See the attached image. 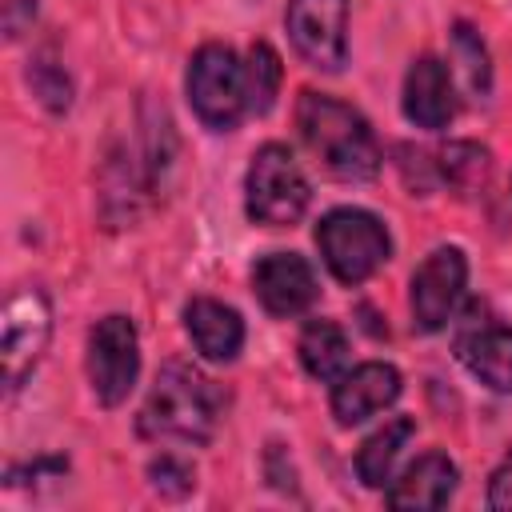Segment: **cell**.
Returning <instances> with one entry per match:
<instances>
[{
	"mask_svg": "<svg viewBox=\"0 0 512 512\" xmlns=\"http://www.w3.org/2000/svg\"><path fill=\"white\" fill-rule=\"evenodd\" d=\"M488 152L480 148V144H468V140H452V144H444L440 152H436V172H440V180L448 184V188H456V192H476V188H484V180H488Z\"/></svg>",
	"mask_w": 512,
	"mask_h": 512,
	"instance_id": "19",
	"label": "cell"
},
{
	"mask_svg": "<svg viewBox=\"0 0 512 512\" xmlns=\"http://www.w3.org/2000/svg\"><path fill=\"white\" fill-rule=\"evenodd\" d=\"M32 20H36V0H8L4 4V32H8V40H16L24 28H32Z\"/></svg>",
	"mask_w": 512,
	"mask_h": 512,
	"instance_id": "24",
	"label": "cell"
},
{
	"mask_svg": "<svg viewBox=\"0 0 512 512\" xmlns=\"http://www.w3.org/2000/svg\"><path fill=\"white\" fill-rule=\"evenodd\" d=\"M456 356L460 364L492 392H512V328L484 316L476 320V308L468 312V324L456 332Z\"/></svg>",
	"mask_w": 512,
	"mask_h": 512,
	"instance_id": "11",
	"label": "cell"
},
{
	"mask_svg": "<svg viewBox=\"0 0 512 512\" xmlns=\"http://www.w3.org/2000/svg\"><path fill=\"white\" fill-rule=\"evenodd\" d=\"M252 292L264 304V312L288 320V316L308 312L320 288H316V272H312V264L304 256H296V252H268L252 268Z\"/></svg>",
	"mask_w": 512,
	"mask_h": 512,
	"instance_id": "10",
	"label": "cell"
},
{
	"mask_svg": "<svg viewBox=\"0 0 512 512\" xmlns=\"http://www.w3.org/2000/svg\"><path fill=\"white\" fill-rule=\"evenodd\" d=\"M28 84H32V92L40 96V104L52 108V112H64V108L72 104V80H68V72H64L56 60H48V56L32 60Z\"/></svg>",
	"mask_w": 512,
	"mask_h": 512,
	"instance_id": "21",
	"label": "cell"
},
{
	"mask_svg": "<svg viewBox=\"0 0 512 512\" xmlns=\"http://www.w3.org/2000/svg\"><path fill=\"white\" fill-rule=\"evenodd\" d=\"M280 56L272 52V44L256 40L248 48V60H244V100H248V112L252 116H264L272 104H276V92H280Z\"/></svg>",
	"mask_w": 512,
	"mask_h": 512,
	"instance_id": "18",
	"label": "cell"
},
{
	"mask_svg": "<svg viewBox=\"0 0 512 512\" xmlns=\"http://www.w3.org/2000/svg\"><path fill=\"white\" fill-rule=\"evenodd\" d=\"M488 508L492 512H512V452L500 460V468L488 480Z\"/></svg>",
	"mask_w": 512,
	"mask_h": 512,
	"instance_id": "23",
	"label": "cell"
},
{
	"mask_svg": "<svg viewBox=\"0 0 512 512\" xmlns=\"http://www.w3.org/2000/svg\"><path fill=\"white\" fill-rule=\"evenodd\" d=\"M468 284V260L460 248H436L424 256V264L412 276V324L420 332H440L464 296Z\"/></svg>",
	"mask_w": 512,
	"mask_h": 512,
	"instance_id": "9",
	"label": "cell"
},
{
	"mask_svg": "<svg viewBox=\"0 0 512 512\" xmlns=\"http://www.w3.org/2000/svg\"><path fill=\"white\" fill-rule=\"evenodd\" d=\"M224 396L220 388L196 372L192 364H164L144 408H140V432L148 440H176V444H208L220 420Z\"/></svg>",
	"mask_w": 512,
	"mask_h": 512,
	"instance_id": "2",
	"label": "cell"
},
{
	"mask_svg": "<svg viewBox=\"0 0 512 512\" xmlns=\"http://www.w3.org/2000/svg\"><path fill=\"white\" fill-rule=\"evenodd\" d=\"M148 480H152V488H156L160 496H168V500H180V496H188V492L196 488L192 464H184V460H176V456L152 460V464H148Z\"/></svg>",
	"mask_w": 512,
	"mask_h": 512,
	"instance_id": "22",
	"label": "cell"
},
{
	"mask_svg": "<svg viewBox=\"0 0 512 512\" xmlns=\"http://www.w3.org/2000/svg\"><path fill=\"white\" fill-rule=\"evenodd\" d=\"M312 200V188L296 164V156L284 144L256 148L248 176H244V208L264 228H284L304 216Z\"/></svg>",
	"mask_w": 512,
	"mask_h": 512,
	"instance_id": "4",
	"label": "cell"
},
{
	"mask_svg": "<svg viewBox=\"0 0 512 512\" xmlns=\"http://www.w3.org/2000/svg\"><path fill=\"white\" fill-rule=\"evenodd\" d=\"M184 328H188L196 352L208 360H236V352L244 348V320L236 308H228L220 300L196 296L184 308Z\"/></svg>",
	"mask_w": 512,
	"mask_h": 512,
	"instance_id": "14",
	"label": "cell"
},
{
	"mask_svg": "<svg viewBox=\"0 0 512 512\" xmlns=\"http://www.w3.org/2000/svg\"><path fill=\"white\" fill-rule=\"evenodd\" d=\"M188 104L212 132H228L248 112L244 64L228 44H204L188 64Z\"/></svg>",
	"mask_w": 512,
	"mask_h": 512,
	"instance_id": "5",
	"label": "cell"
},
{
	"mask_svg": "<svg viewBox=\"0 0 512 512\" xmlns=\"http://www.w3.org/2000/svg\"><path fill=\"white\" fill-rule=\"evenodd\" d=\"M48 336H52V308L44 292L36 288L16 292L4 304V320H0V376L8 392H16L32 376V368L48 348Z\"/></svg>",
	"mask_w": 512,
	"mask_h": 512,
	"instance_id": "6",
	"label": "cell"
},
{
	"mask_svg": "<svg viewBox=\"0 0 512 512\" xmlns=\"http://www.w3.org/2000/svg\"><path fill=\"white\" fill-rule=\"evenodd\" d=\"M136 372H140L136 324L120 312L96 320V328L88 332V384H92L96 400L108 404V408L128 400V392L136 384Z\"/></svg>",
	"mask_w": 512,
	"mask_h": 512,
	"instance_id": "7",
	"label": "cell"
},
{
	"mask_svg": "<svg viewBox=\"0 0 512 512\" xmlns=\"http://www.w3.org/2000/svg\"><path fill=\"white\" fill-rule=\"evenodd\" d=\"M412 432H416V420L412 416H392L384 428H376L360 444V452H356V476L368 488H384L392 480V464L400 460V452L412 440Z\"/></svg>",
	"mask_w": 512,
	"mask_h": 512,
	"instance_id": "17",
	"label": "cell"
},
{
	"mask_svg": "<svg viewBox=\"0 0 512 512\" xmlns=\"http://www.w3.org/2000/svg\"><path fill=\"white\" fill-rule=\"evenodd\" d=\"M292 48L320 72H340L348 60V0H288L284 12Z\"/></svg>",
	"mask_w": 512,
	"mask_h": 512,
	"instance_id": "8",
	"label": "cell"
},
{
	"mask_svg": "<svg viewBox=\"0 0 512 512\" xmlns=\"http://www.w3.org/2000/svg\"><path fill=\"white\" fill-rule=\"evenodd\" d=\"M316 244L340 284H364L392 256L388 228L364 208H332L316 224Z\"/></svg>",
	"mask_w": 512,
	"mask_h": 512,
	"instance_id": "3",
	"label": "cell"
},
{
	"mask_svg": "<svg viewBox=\"0 0 512 512\" xmlns=\"http://www.w3.org/2000/svg\"><path fill=\"white\" fill-rule=\"evenodd\" d=\"M404 116L416 128H448L456 116V92H452V72L448 64H440L436 56H420L412 60L408 76H404Z\"/></svg>",
	"mask_w": 512,
	"mask_h": 512,
	"instance_id": "13",
	"label": "cell"
},
{
	"mask_svg": "<svg viewBox=\"0 0 512 512\" xmlns=\"http://www.w3.org/2000/svg\"><path fill=\"white\" fill-rule=\"evenodd\" d=\"M396 396H400V372L384 360H368L360 368H348L332 384V416H336V424L352 428V424H364L368 416L384 412Z\"/></svg>",
	"mask_w": 512,
	"mask_h": 512,
	"instance_id": "12",
	"label": "cell"
},
{
	"mask_svg": "<svg viewBox=\"0 0 512 512\" xmlns=\"http://www.w3.org/2000/svg\"><path fill=\"white\" fill-rule=\"evenodd\" d=\"M456 480H460L456 464L444 452H428L416 464H408L404 476L388 488V504L392 508H412V512L444 508L452 500V492H456Z\"/></svg>",
	"mask_w": 512,
	"mask_h": 512,
	"instance_id": "15",
	"label": "cell"
},
{
	"mask_svg": "<svg viewBox=\"0 0 512 512\" xmlns=\"http://www.w3.org/2000/svg\"><path fill=\"white\" fill-rule=\"evenodd\" d=\"M452 52H456V60H460V68L468 76V88L476 96H488V88H492L488 48H484V40H480V32L472 24H456L452 28Z\"/></svg>",
	"mask_w": 512,
	"mask_h": 512,
	"instance_id": "20",
	"label": "cell"
},
{
	"mask_svg": "<svg viewBox=\"0 0 512 512\" xmlns=\"http://www.w3.org/2000/svg\"><path fill=\"white\" fill-rule=\"evenodd\" d=\"M296 128L312 156L336 180H372L380 172V144L368 120L324 92H300L296 100Z\"/></svg>",
	"mask_w": 512,
	"mask_h": 512,
	"instance_id": "1",
	"label": "cell"
},
{
	"mask_svg": "<svg viewBox=\"0 0 512 512\" xmlns=\"http://www.w3.org/2000/svg\"><path fill=\"white\" fill-rule=\"evenodd\" d=\"M300 364L312 380L320 384H336L344 372H348V336L336 320H312L304 332H300Z\"/></svg>",
	"mask_w": 512,
	"mask_h": 512,
	"instance_id": "16",
	"label": "cell"
}]
</instances>
